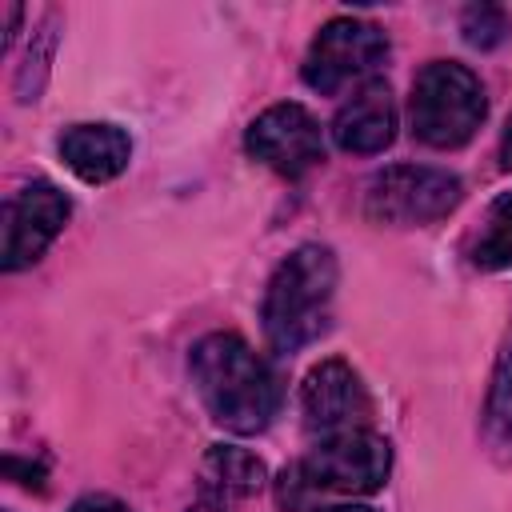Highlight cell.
Segmentation results:
<instances>
[{
	"instance_id": "cell-12",
	"label": "cell",
	"mask_w": 512,
	"mask_h": 512,
	"mask_svg": "<svg viewBox=\"0 0 512 512\" xmlns=\"http://www.w3.org/2000/svg\"><path fill=\"white\" fill-rule=\"evenodd\" d=\"M264 480H268L264 460L236 444H212L200 460V496H212L224 504L256 496L264 488Z\"/></svg>"
},
{
	"instance_id": "cell-14",
	"label": "cell",
	"mask_w": 512,
	"mask_h": 512,
	"mask_svg": "<svg viewBox=\"0 0 512 512\" xmlns=\"http://www.w3.org/2000/svg\"><path fill=\"white\" fill-rule=\"evenodd\" d=\"M468 256H472L476 268H488V272L512 268V192H504L488 204L480 236L472 240Z\"/></svg>"
},
{
	"instance_id": "cell-21",
	"label": "cell",
	"mask_w": 512,
	"mask_h": 512,
	"mask_svg": "<svg viewBox=\"0 0 512 512\" xmlns=\"http://www.w3.org/2000/svg\"><path fill=\"white\" fill-rule=\"evenodd\" d=\"M316 512H372L368 504H332V508H316Z\"/></svg>"
},
{
	"instance_id": "cell-6",
	"label": "cell",
	"mask_w": 512,
	"mask_h": 512,
	"mask_svg": "<svg viewBox=\"0 0 512 512\" xmlns=\"http://www.w3.org/2000/svg\"><path fill=\"white\" fill-rule=\"evenodd\" d=\"M388 56V36L384 28H376L372 20H356V16H336L328 20L316 40L308 44V56H304V84L320 96H332L340 92L344 84L368 76L380 60Z\"/></svg>"
},
{
	"instance_id": "cell-18",
	"label": "cell",
	"mask_w": 512,
	"mask_h": 512,
	"mask_svg": "<svg viewBox=\"0 0 512 512\" xmlns=\"http://www.w3.org/2000/svg\"><path fill=\"white\" fill-rule=\"evenodd\" d=\"M20 4H8L4 8V48H12V40H16V24H20Z\"/></svg>"
},
{
	"instance_id": "cell-2",
	"label": "cell",
	"mask_w": 512,
	"mask_h": 512,
	"mask_svg": "<svg viewBox=\"0 0 512 512\" xmlns=\"http://www.w3.org/2000/svg\"><path fill=\"white\" fill-rule=\"evenodd\" d=\"M336 276H340L336 256L324 244H300L276 264L260 304L264 340L272 344V352L292 356L328 328Z\"/></svg>"
},
{
	"instance_id": "cell-16",
	"label": "cell",
	"mask_w": 512,
	"mask_h": 512,
	"mask_svg": "<svg viewBox=\"0 0 512 512\" xmlns=\"http://www.w3.org/2000/svg\"><path fill=\"white\" fill-rule=\"evenodd\" d=\"M460 32L472 48H496L508 36V16L496 4H472L460 16Z\"/></svg>"
},
{
	"instance_id": "cell-8",
	"label": "cell",
	"mask_w": 512,
	"mask_h": 512,
	"mask_svg": "<svg viewBox=\"0 0 512 512\" xmlns=\"http://www.w3.org/2000/svg\"><path fill=\"white\" fill-rule=\"evenodd\" d=\"M72 216V200L52 180H32L16 188L4 204V272H20L44 256V248L64 232Z\"/></svg>"
},
{
	"instance_id": "cell-1",
	"label": "cell",
	"mask_w": 512,
	"mask_h": 512,
	"mask_svg": "<svg viewBox=\"0 0 512 512\" xmlns=\"http://www.w3.org/2000/svg\"><path fill=\"white\" fill-rule=\"evenodd\" d=\"M188 372L204 412L224 432H264L280 412V380L272 364L236 332L204 336L188 356Z\"/></svg>"
},
{
	"instance_id": "cell-20",
	"label": "cell",
	"mask_w": 512,
	"mask_h": 512,
	"mask_svg": "<svg viewBox=\"0 0 512 512\" xmlns=\"http://www.w3.org/2000/svg\"><path fill=\"white\" fill-rule=\"evenodd\" d=\"M188 512H228V504H224V500H212V496H200Z\"/></svg>"
},
{
	"instance_id": "cell-10",
	"label": "cell",
	"mask_w": 512,
	"mask_h": 512,
	"mask_svg": "<svg viewBox=\"0 0 512 512\" xmlns=\"http://www.w3.org/2000/svg\"><path fill=\"white\" fill-rule=\"evenodd\" d=\"M332 140L344 152L376 156L396 140V100L384 80H364L332 116Z\"/></svg>"
},
{
	"instance_id": "cell-3",
	"label": "cell",
	"mask_w": 512,
	"mask_h": 512,
	"mask_svg": "<svg viewBox=\"0 0 512 512\" xmlns=\"http://www.w3.org/2000/svg\"><path fill=\"white\" fill-rule=\"evenodd\" d=\"M484 112H488L484 84L476 80L472 68L456 60H432L412 80V100H408L412 136L428 148L444 152L468 144L484 124Z\"/></svg>"
},
{
	"instance_id": "cell-17",
	"label": "cell",
	"mask_w": 512,
	"mask_h": 512,
	"mask_svg": "<svg viewBox=\"0 0 512 512\" xmlns=\"http://www.w3.org/2000/svg\"><path fill=\"white\" fill-rule=\"evenodd\" d=\"M68 512H128L116 496H104V492H92V496H80Z\"/></svg>"
},
{
	"instance_id": "cell-15",
	"label": "cell",
	"mask_w": 512,
	"mask_h": 512,
	"mask_svg": "<svg viewBox=\"0 0 512 512\" xmlns=\"http://www.w3.org/2000/svg\"><path fill=\"white\" fill-rule=\"evenodd\" d=\"M52 44H56V16L48 12L44 24L32 32V48H28V56H24V68L16 72V96H20V100H36V92L44 88L48 60H52Z\"/></svg>"
},
{
	"instance_id": "cell-19",
	"label": "cell",
	"mask_w": 512,
	"mask_h": 512,
	"mask_svg": "<svg viewBox=\"0 0 512 512\" xmlns=\"http://www.w3.org/2000/svg\"><path fill=\"white\" fill-rule=\"evenodd\" d=\"M500 160H504V168L512 172V116H508V124H504V136H500Z\"/></svg>"
},
{
	"instance_id": "cell-4",
	"label": "cell",
	"mask_w": 512,
	"mask_h": 512,
	"mask_svg": "<svg viewBox=\"0 0 512 512\" xmlns=\"http://www.w3.org/2000/svg\"><path fill=\"white\" fill-rule=\"evenodd\" d=\"M464 200L460 176L448 168H428V164H392L372 176L364 192V216L372 224H392V228H420L432 220H444L456 212Z\"/></svg>"
},
{
	"instance_id": "cell-9",
	"label": "cell",
	"mask_w": 512,
	"mask_h": 512,
	"mask_svg": "<svg viewBox=\"0 0 512 512\" xmlns=\"http://www.w3.org/2000/svg\"><path fill=\"white\" fill-rule=\"evenodd\" d=\"M300 412H304V428L316 436H336V432H352V428H368L372 416V400L368 388L360 384V376L352 372V364L344 360H320L304 384H300Z\"/></svg>"
},
{
	"instance_id": "cell-5",
	"label": "cell",
	"mask_w": 512,
	"mask_h": 512,
	"mask_svg": "<svg viewBox=\"0 0 512 512\" xmlns=\"http://www.w3.org/2000/svg\"><path fill=\"white\" fill-rule=\"evenodd\" d=\"M296 468L304 472L312 492L328 488V492H344V496H372L384 488V480L392 472V448L380 432L352 428V432L320 436Z\"/></svg>"
},
{
	"instance_id": "cell-13",
	"label": "cell",
	"mask_w": 512,
	"mask_h": 512,
	"mask_svg": "<svg viewBox=\"0 0 512 512\" xmlns=\"http://www.w3.org/2000/svg\"><path fill=\"white\" fill-rule=\"evenodd\" d=\"M480 436L496 464H512V328L504 332V344H500V356L492 368Z\"/></svg>"
},
{
	"instance_id": "cell-11",
	"label": "cell",
	"mask_w": 512,
	"mask_h": 512,
	"mask_svg": "<svg viewBox=\"0 0 512 512\" xmlns=\"http://www.w3.org/2000/svg\"><path fill=\"white\" fill-rule=\"evenodd\" d=\"M60 160L84 180V184H108L128 168L132 140L116 124H72L60 136Z\"/></svg>"
},
{
	"instance_id": "cell-7",
	"label": "cell",
	"mask_w": 512,
	"mask_h": 512,
	"mask_svg": "<svg viewBox=\"0 0 512 512\" xmlns=\"http://www.w3.org/2000/svg\"><path fill=\"white\" fill-rule=\"evenodd\" d=\"M244 148L252 160H260L264 168H272L276 176H304L324 160V132L316 124V116L304 104H272L264 108L248 132H244Z\"/></svg>"
}]
</instances>
